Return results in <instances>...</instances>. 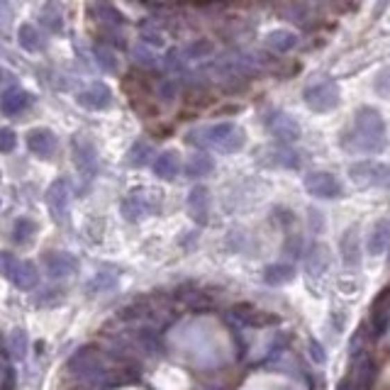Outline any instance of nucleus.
<instances>
[{"mask_svg":"<svg viewBox=\"0 0 390 390\" xmlns=\"http://www.w3.org/2000/svg\"><path fill=\"white\" fill-rule=\"evenodd\" d=\"M341 144L346 151H361V154H378L388 146V135H385V120L378 110L364 105L356 110L354 125L341 137Z\"/></svg>","mask_w":390,"mask_h":390,"instance_id":"f257e3e1","label":"nucleus"},{"mask_svg":"<svg viewBox=\"0 0 390 390\" xmlns=\"http://www.w3.org/2000/svg\"><path fill=\"white\" fill-rule=\"evenodd\" d=\"M215 169V159L207 151H195L188 161H185V176L188 178H205Z\"/></svg>","mask_w":390,"mask_h":390,"instance_id":"dca6fc26","label":"nucleus"},{"mask_svg":"<svg viewBox=\"0 0 390 390\" xmlns=\"http://www.w3.org/2000/svg\"><path fill=\"white\" fill-rule=\"evenodd\" d=\"M78 105L85 110H103L112 103V93L105 83H90L88 88H83L78 93Z\"/></svg>","mask_w":390,"mask_h":390,"instance_id":"9d476101","label":"nucleus"},{"mask_svg":"<svg viewBox=\"0 0 390 390\" xmlns=\"http://www.w3.org/2000/svg\"><path fill=\"white\" fill-rule=\"evenodd\" d=\"M273 164L285 166V169H298L300 166V154L296 149H290L288 144H283L273 151Z\"/></svg>","mask_w":390,"mask_h":390,"instance_id":"a878e982","label":"nucleus"},{"mask_svg":"<svg viewBox=\"0 0 390 390\" xmlns=\"http://www.w3.org/2000/svg\"><path fill=\"white\" fill-rule=\"evenodd\" d=\"M388 264H390V256H388Z\"/></svg>","mask_w":390,"mask_h":390,"instance_id":"72a5a7b5","label":"nucleus"},{"mask_svg":"<svg viewBox=\"0 0 390 390\" xmlns=\"http://www.w3.org/2000/svg\"><path fill=\"white\" fill-rule=\"evenodd\" d=\"M46 201H49V207L56 217L66 210V201H69V190H66V180H54L46 190Z\"/></svg>","mask_w":390,"mask_h":390,"instance_id":"5701e85b","label":"nucleus"},{"mask_svg":"<svg viewBox=\"0 0 390 390\" xmlns=\"http://www.w3.org/2000/svg\"><path fill=\"white\" fill-rule=\"evenodd\" d=\"M298 35L296 32H290V30H273L266 35L264 44L269 46L271 51H278V54H283V51H290V49H296L298 46Z\"/></svg>","mask_w":390,"mask_h":390,"instance_id":"a211bd4d","label":"nucleus"},{"mask_svg":"<svg viewBox=\"0 0 390 390\" xmlns=\"http://www.w3.org/2000/svg\"><path fill=\"white\" fill-rule=\"evenodd\" d=\"M303 101L310 110L315 112H330L339 105V85L330 78H322L310 83L303 90Z\"/></svg>","mask_w":390,"mask_h":390,"instance_id":"7ed1b4c3","label":"nucleus"},{"mask_svg":"<svg viewBox=\"0 0 390 390\" xmlns=\"http://www.w3.org/2000/svg\"><path fill=\"white\" fill-rule=\"evenodd\" d=\"M371 327L375 334H385L390 327V288H385L378 298H375L373 307H371Z\"/></svg>","mask_w":390,"mask_h":390,"instance_id":"9b49d317","label":"nucleus"},{"mask_svg":"<svg viewBox=\"0 0 390 390\" xmlns=\"http://www.w3.org/2000/svg\"><path fill=\"white\" fill-rule=\"evenodd\" d=\"M32 103H35V98H32L30 90L20 88V85H10V88H6V93L0 95V112L8 117H15L22 110H27Z\"/></svg>","mask_w":390,"mask_h":390,"instance_id":"6e6552de","label":"nucleus"},{"mask_svg":"<svg viewBox=\"0 0 390 390\" xmlns=\"http://www.w3.org/2000/svg\"><path fill=\"white\" fill-rule=\"evenodd\" d=\"M35 235V222L32 220H17V227H15V237L17 239H30V237Z\"/></svg>","mask_w":390,"mask_h":390,"instance_id":"c85d7f7f","label":"nucleus"},{"mask_svg":"<svg viewBox=\"0 0 390 390\" xmlns=\"http://www.w3.org/2000/svg\"><path fill=\"white\" fill-rule=\"evenodd\" d=\"M180 173V156L178 151L169 149V151H161L154 161V176L161 180H173L176 176Z\"/></svg>","mask_w":390,"mask_h":390,"instance_id":"4468645a","label":"nucleus"},{"mask_svg":"<svg viewBox=\"0 0 390 390\" xmlns=\"http://www.w3.org/2000/svg\"><path fill=\"white\" fill-rule=\"evenodd\" d=\"M135 59L142 61L144 66H151V64L156 61V54L151 51V46H144V44H142V46H137V49H135Z\"/></svg>","mask_w":390,"mask_h":390,"instance_id":"c756f323","label":"nucleus"},{"mask_svg":"<svg viewBox=\"0 0 390 390\" xmlns=\"http://www.w3.org/2000/svg\"><path fill=\"white\" fill-rule=\"evenodd\" d=\"M349 178L361 188H383L390 190V166L375 161H361L349 169Z\"/></svg>","mask_w":390,"mask_h":390,"instance_id":"20e7f679","label":"nucleus"},{"mask_svg":"<svg viewBox=\"0 0 390 390\" xmlns=\"http://www.w3.org/2000/svg\"><path fill=\"white\" fill-rule=\"evenodd\" d=\"M310 356L315 364H325V359H327V354L322 351V346L317 344V341H310Z\"/></svg>","mask_w":390,"mask_h":390,"instance_id":"473e14b6","label":"nucleus"},{"mask_svg":"<svg viewBox=\"0 0 390 390\" xmlns=\"http://www.w3.org/2000/svg\"><path fill=\"white\" fill-rule=\"evenodd\" d=\"M146 212H149V203H146V198L142 193H132L122 201V215L127 220H142Z\"/></svg>","mask_w":390,"mask_h":390,"instance_id":"4be33fe9","label":"nucleus"},{"mask_svg":"<svg viewBox=\"0 0 390 390\" xmlns=\"http://www.w3.org/2000/svg\"><path fill=\"white\" fill-rule=\"evenodd\" d=\"M98 15H101V20L110 22V25H122V22H125V17H122L115 8H101V12H98Z\"/></svg>","mask_w":390,"mask_h":390,"instance_id":"7c9ffc66","label":"nucleus"},{"mask_svg":"<svg viewBox=\"0 0 390 390\" xmlns=\"http://www.w3.org/2000/svg\"><path fill=\"white\" fill-rule=\"evenodd\" d=\"M366 246H368L371 256H378V254H383V251L388 249V246H390V220L375 222V227H373V232L368 235Z\"/></svg>","mask_w":390,"mask_h":390,"instance_id":"f3484780","label":"nucleus"},{"mask_svg":"<svg viewBox=\"0 0 390 390\" xmlns=\"http://www.w3.org/2000/svg\"><path fill=\"white\" fill-rule=\"evenodd\" d=\"M188 142L198 149H217L222 154H232L239 151L246 144V135L241 127L232 125V122H217V125L198 127L188 135Z\"/></svg>","mask_w":390,"mask_h":390,"instance_id":"f03ea898","label":"nucleus"},{"mask_svg":"<svg viewBox=\"0 0 390 390\" xmlns=\"http://www.w3.org/2000/svg\"><path fill=\"white\" fill-rule=\"evenodd\" d=\"M93 54H95V61L103 66V71H112V74H115V71H117V56H115V51H112L110 46H108V44H95Z\"/></svg>","mask_w":390,"mask_h":390,"instance_id":"bb28decb","label":"nucleus"},{"mask_svg":"<svg viewBox=\"0 0 390 390\" xmlns=\"http://www.w3.org/2000/svg\"><path fill=\"white\" fill-rule=\"evenodd\" d=\"M17 42H20L22 49L30 51V54H40V51L44 49V40H42V32L37 30L35 25H22L20 30H17Z\"/></svg>","mask_w":390,"mask_h":390,"instance_id":"aec40b11","label":"nucleus"},{"mask_svg":"<svg viewBox=\"0 0 390 390\" xmlns=\"http://www.w3.org/2000/svg\"><path fill=\"white\" fill-rule=\"evenodd\" d=\"M296 278V266L293 264H271L264 271V280L269 285H283Z\"/></svg>","mask_w":390,"mask_h":390,"instance_id":"412c9836","label":"nucleus"},{"mask_svg":"<svg viewBox=\"0 0 390 390\" xmlns=\"http://www.w3.org/2000/svg\"><path fill=\"white\" fill-rule=\"evenodd\" d=\"M305 190L310 195H315V198H320V201H334V198H339L341 195V183L337 180V176L327 173V171H312V173L305 176Z\"/></svg>","mask_w":390,"mask_h":390,"instance_id":"423d86ee","label":"nucleus"},{"mask_svg":"<svg viewBox=\"0 0 390 390\" xmlns=\"http://www.w3.org/2000/svg\"><path fill=\"white\" fill-rule=\"evenodd\" d=\"M149 159H151V146L146 142H135L130 154H127V164L135 166V169H142L144 164H149Z\"/></svg>","mask_w":390,"mask_h":390,"instance_id":"393cba45","label":"nucleus"},{"mask_svg":"<svg viewBox=\"0 0 390 390\" xmlns=\"http://www.w3.org/2000/svg\"><path fill=\"white\" fill-rule=\"evenodd\" d=\"M17 146V135L10 127H0V154H10Z\"/></svg>","mask_w":390,"mask_h":390,"instance_id":"cd10ccee","label":"nucleus"},{"mask_svg":"<svg viewBox=\"0 0 390 390\" xmlns=\"http://www.w3.org/2000/svg\"><path fill=\"white\" fill-rule=\"evenodd\" d=\"M74 164L83 176H95L98 171V149L85 137H74Z\"/></svg>","mask_w":390,"mask_h":390,"instance_id":"0eeeda50","label":"nucleus"},{"mask_svg":"<svg viewBox=\"0 0 390 390\" xmlns=\"http://www.w3.org/2000/svg\"><path fill=\"white\" fill-rule=\"evenodd\" d=\"M264 122H266V130H269L278 142H283V144H293V142H298L303 135L298 120L296 117H290L288 112L271 110L269 115L264 117Z\"/></svg>","mask_w":390,"mask_h":390,"instance_id":"39448f33","label":"nucleus"},{"mask_svg":"<svg viewBox=\"0 0 390 390\" xmlns=\"http://www.w3.org/2000/svg\"><path fill=\"white\" fill-rule=\"evenodd\" d=\"M40 20L46 32L61 35V32H64V6H61L59 0H46L40 12Z\"/></svg>","mask_w":390,"mask_h":390,"instance_id":"ddd939ff","label":"nucleus"},{"mask_svg":"<svg viewBox=\"0 0 390 390\" xmlns=\"http://www.w3.org/2000/svg\"><path fill=\"white\" fill-rule=\"evenodd\" d=\"M341 259H344V266H351L356 269L361 261V239H359V227H349L341 237Z\"/></svg>","mask_w":390,"mask_h":390,"instance_id":"2eb2a0df","label":"nucleus"},{"mask_svg":"<svg viewBox=\"0 0 390 390\" xmlns=\"http://www.w3.org/2000/svg\"><path fill=\"white\" fill-rule=\"evenodd\" d=\"M188 212L198 225H205L207 212H210V193L205 185H195L188 195Z\"/></svg>","mask_w":390,"mask_h":390,"instance_id":"f8f14e48","label":"nucleus"},{"mask_svg":"<svg viewBox=\"0 0 390 390\" xmlns=\"http://www.w3.org/2000/svg\"><path fill=\"white\" fill-rule=\"evenodd\" d=\"M56 146H59V142H56L54 132L46 127H37L27 135V149L40 159H54Z\"/></svg>","mask_w":390,"mask_h":390,"instance_id":"1a4fd4ad","label":"nucleus"},{"mask_svg":"<svg viewBox=\"0 0 390 390\" xmlns=\"http://www.w3.org/2000/svg\"><path fill=\"white\" fill-rule=\"evenodd\" d=\"M212 42H207V40H198V42H190L185 49H180V56L185 59V64L188 61H195V59H205V56H210L212 54Z\"/></svg>","mask_w":390,"mask_h":390,"instance_id":"b1692460","label":"nucleus"},{"mask_svg":"<svg viewBox=\"0 0 390 390\" xmlns=\"http://www.w3.org/2000/svg\"><path fill=\"white\" fill-rule=\"evenodd\" d=\"M300 244H303L300 237H290V239L285 241V249H283V251H288L290 256H303L305 251L300 249Z\"/></svg>","mask_w":390,"mask_h":390,"instance_id":"2f4dec72","label":"nucleus"},{"mask_svg":"<svg viewBox=\"0 0 390 390\" xmlns=\"http://www.w3.org/2000/svg\"><path fill=\"white\" fill-rule=\"evenodd\" d=\"M303 256H305V271L310 275H322L327 271V266H330L327 249L322 244H312Z\"/></svg>","mask_w":390,"mask_h":390,"instance_id":"6ab92c4d","label":"nucleus"}]
</instances>
